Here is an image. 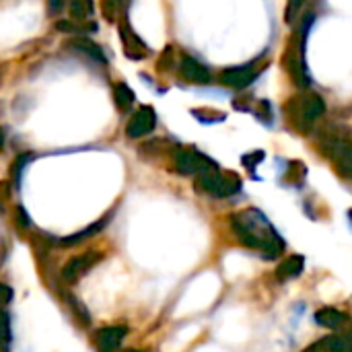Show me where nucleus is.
Listing matches in <instances>:
<instances>
[{"mask_svg": "<svg viewBox=\"0 0 352 352\" xmlns=\"http://www.w3.org/2000/svg\"><path fill=\"white\" fill-rule=\"evenodd\" d=\"M128 352H140V351H128Z\"/></svg>", "mask_w": 352, "mask_h": 352, "instance_id": "obj_30", "label": "nucleus"}, {"mask_svg": "<svg viewBox=\"0 0 352 352\" xmlns=\"http://www.w3.org/2000/svg\"><path fill=\"white\" fill-rule=\"evenodd\" d=\"M305 270V258L295 254V256H289L278 268H276V278L278 283H289V280H295L303 274Z\"/></svg>", "mask_w": 352, "mask_h": 352, "instance_id": "obj_13", "label": "nucleus"}, {"mask_svg": "<svg viewBox=\"0 0 352 352\" xmlns=\"http://www.w3.org/2000/svg\"><path fill=\"white\" fill-rule=\"evenodd\" d=\"M256 78V70L252 66H233L221 72V82L231 89H245Z\"/></svg>", "mask_w": 352, "mask_h": 352, "instance_id": "obj_10", "label": "nucleus"}, {"mask_svg": "<svg viewBox=\"0 0 352 352\" xmlns=\"http://www.w3.org/2000/svg\"><path fill=\"white\" fill-rule=\"evenodd\" d=\"M14 219H16V223H19V227H23V229H25V227H29V223H31L23 206H19V208H16V217H14Z\"/></svg>", "mask_w": 352, "mask_h": 352, "instance_id": "obj_24", "label": "nucleus"}, {"mask_svg": "<svg viewBox=\"0 0 352 352\" xmlns=\"http://www.w3.org/2000/svg\"><path fill=\"white\" fill-rule=\"evenodd\" d=\"M349 214H351V221H352V210H351V212H349Z\"/></svg>", "mask_w": 352, "mask_h": 352, "instance_id": "obj_29", "label": "nucleus"}, {"mask_svg": "<svg viewBox=\"0 0 352 352\" xmlns=\"http://www.w3.org/2000/svg\"><path fill=\"white\" fill-rule=\"evenodd\" d=\"M56 29H58V31H64V33H78V31H80V27L72 25L70 21H58V23H56Z\"/></svg>", "mask_w": 352, "mask_h": 352, "instance_id": "obj_22", "label": "nucleus"}, {"mask_svg": "<svg viewBox=\"0 0 352 352\" xmlns=\"http://www.w3.org/2000/svg\"><path fill=\"white\" fill-rule=\"evenodd\" d=\"M303 4H305V0H289L287 10H285V19H287V23H293V21L297 19V14L301 12Z\"/></svg>", "mask_w": 352, "mask_h": 352, "instance_id": "obj_20", "label": "nucleus"}, {"mask_svg": "<svg viewBox=\"0 0 352 352\" xmlns=\"http://www.w3.org/2000/svg\"><path fill=\"white\" fill-rule=\"evenodd\" d=\"M33 159V155H21V157H16L14 159V163H12V177L19 182V177H21V171H23V167H25V163H29Z\"/></svg>", "mask_w": 352, "mask_h": 352, "instance_id": "obj_21", "label": "nucleus"}, {"mask_svg": "<svg viewBox=\"0 0 352 352\" xmlns=\"http://www.w3.org/2000/svg\"><path fill=\"white\" fill-rule=\"evenodd\" d=\"M128 336V328L124 326H107L95 332V344L101 352H116L124 338Z\"/></svg>", "mask_w": 352, "mask_h": 352, "instance_id": "obj_8", "label": "nucleus"}, {"mask_svg": "<svg viewBox=\"0 0 352 352\" xmlns=\"http://www.w3.org/2000/svg\"><path fill=\"white\" fill-rule=\"evenodd\" d=\"M120 35H122V41H124V45H126V54H128V58H134V60H138V58H142L146 52V47H144V43L138 39V35L128 27V23L126 21H122L120 23Z\"/></svg>", "mask_w": 352, "mask_h": 352, "instance_id": "obj_14", "label": "nucleus"}, {"mask_svg": "<svg viewBox=\"0 0 352 352\" xmlns=\"http://www.w3.org/2000/svg\"><path fill=\"white\" fill-rule=\"evenodd\" d=\"M70 16L74 21H85L93 14L95 6H93V0H70Z\"/></svg>", "mask_w": 352, "mask_h": 352, "instance_id": "obj_18", "label": "nucleus"}, {"mask_svg": "<svg viewBox=\"0 0 352 352\" xmlns=\"http://www.w3.org/2000/svg\"><path fill=\"white\" fill-rule=\"evenodd\" d=\"M101 260V254L97 252H89V254H82V256H76L72 258L64 268H62V278L66 283H76L82 274H87L97 262Z\"/></svg>", "mask_w": 352, "mask_h": 352, "instance_id": "obj_6", "label": "nucleus"}, {"mask_svg": "<svg viewBox=\"0 0 352 352\" xmlns=\"http://www.w3.org/2000/svg\"><path fill=\"white\" fill-rule=\"evenodd\" d=\"M175 169L184 175H194V173H204L217 169V163L204 157L198 151L192 148H182L175 153Z\"/></svg>", "mask_w": 352, "mask_h": 352, "instance_id": "obj_2", "label": "nucleus"}, {"mask_svg": "<svg viewBox=\"0 0 352 352\" xmlns=\"http://www.w3.org/2000/svg\"><path fill=\"white\" fill-rule=\"evenodd\" d=\"M303 352H352V328L340 332L338 336H326L309 344Z\"/></svg>", "mask_w": 352, "mask_h": 352, "instance_id": "obj_7", "label": "nucleus"}, {"mask_svg": "<svg viewBox=\"0 0 352 352\" xmlns=\"http://www.w3.org/2000/svg\"><path fill=\"white\" fill-rule=\"evenodd\" d=\"M231 229L237 235V239L252 248L258 250L266 260H274L285 252V241L272 227V223L256 208H248L241 212H235L231 219Z\"/></svg>", "mask_w": 352, "mask_h": 352, "instance_id": "obj_1", "label": "nucleus"}, {"mask_svg": "<svg viewBox=\"0 0 352 352\" xmlns=\"http://www.w3.org/2000/svg\"><path fill=\"white\" fill-rule=\"evenodd\" d=\"M47 6H50L52 12H58L64 6V0H47Z\"/></svg>", "mask_w": 352, "mask_h": 352, "instance_id": "obj_26", "label": "nucleus"}, {"mask_svg": "<svg viewBox=\"0 0 352 352\" xmlns=\"http://www.w3.org/2000/svg\"><path fill=\"white\" fill-rule=\"evenodd\" d=\"M12 340V332H10V322L8 316L4 311H0V352L8 351Z\"/></svg>", "mask_w": 352, "mask_h": 352, "instance_id": "obj_19", "label": "nucleus"}, {"mask_svg": "<svg viewBox=\"0 0 352 352\" xmlns=\"http://www.w3.org/2000/svg\"><path fill=\"white\" fill-rule=\"evenodd\" d=\"M316 324L326 328V330H332V332H344L352 328V318L342 311V309H336V307H324V309H318L316 316H314Z\"/></svg>", "mask_w": 352, "mask_h": 352, "instance_id": "obj_5", "label": "nucleus"}, {"mask_svg": "<svg viewBox=\"0 0 352 352\" xmlns=\"http://www.w3.org/2000/svg\"><path fill=\"white\" fill-rule=\"evenodd\" d=\"M64 47H68L72 52H78V54H85V56L93 58L99 64H105L107 62L105 56H103V52H101V47L95 41L87 39V37H70V39L64 41Z\"/></svg>", "mask_w": 352, "mask_h": 352, "instance_id": "obj_11", "label": "nucleus"}, {"mask_svg": "<svg viewBox=\"0 0 352 352\" xmlns=\"http://www.w3.org/2000/svg\"><path fill=\"white\" fill-rule=\"evenodd\" d=\"M241 192V177L227 171V173H221L219 177V184H217V190H214V196L217 198H229L233 194Z\"/></svg>", "mask_w": 352, "mask_h": 352, "instance_id": "obj_15", "label": "nucleus"}, {"mask_svg": "<svg viewBox=\"0 0 352 352\" xmlns=\"http://www.w3.org/2000/svg\"><path fill=\"white\" fill-rule=\"evenodd\" d=\"M2 144H4V136H2V130H0V148H2Z\"/></svg>", "mask_w": 352, "mask_h": 352, "instance_id": "obj_27", "label": "nucleus"}, {"mask_svg": "<svg viewBox=\"0 0 352 352\" xmlns=\"http://www.w3.org/2000/svg\"><path fill=\"white\" fill-rule=\"evenodd\" d=\"M107 221H109V214H107L105 219H101V221L93 223V225H91V227H87L85 231L74 233V235H70V237H64L60 243H62V245H76V243H80V241H85V239H89V237L97 235L99 231H103V229H105V225H107Z\"/></svg>", "mask_w": 352, "mask_h": 352, "instance_id": "obj_16", "label": "nucleus"}, {"mask_svg": "<svg viewBox=\"0 0 352 352\" xmlns=\"http://www.w3.org/2000/svg\"><path fill=\"white\" fill-rule=\"evenodd\" d=\"M171 47H167L165 50V54L161 56V60H159V70H169V64H171Z\"/></svg>", "mask_w": 352, "mask_h": 352, "instance_id": "obj_25", "label": "nucleus"}, {"mask_svg": "<svg viewBox=\"0 0 352 352\" xmlns=\"http://www.w3.org/2000/svg\"><path fill=\"white\" fill-rule=\"evenodd\" d=\"M157 126V116H155V109L148 107V105H142L128 122L126 126V136L128 138H140V136H146L148 132H153Z\"/></svg>", "mask_w": 352, "mask_h": 352, "instance_id": "obj_4", "label": "nucleus"}, {"mask_svg": "<svg viewBox=\"0 0 352 352\" xmlns=\"http://www.w3.org/2000/svg\"><path fill=\"white\" fill-rule=\"evenodd\" d=\"M324 153H328L334 161L336 171L342 177H352V142L351 140H342V138H334L324 142Z\"/></svg>", "mask_w": 352, "mask_h": 352, "instance_id": "obj_3", "label": "nucleus"}, {"mask_svg": "<svg viewBox=\"0 0 352 352\" xmlns=\"http://www.w3.org/2000/svg\"><path fill=\"white\" fill-rule=\"evenodd\" d=\"M326 113V101L322 99V95H307L305 99H301V118L305 124H314L316 120H320Z\"/></svg>", "mask_w": 352, "mask_h": 352, "instance_id": "obj_12", "label": "nucleus"}, {"mask_svg": "<svg viewBox=\"0 0 352 352\" xmlns=\"http://www.w3.org/2000/svg\"><path fill=\"white\" fill-rule=\"evenodd\" d=\"M179 72L186 80L194 82V85H208L210 82V72L208 68L198 62L196 58L192 56H184L182 62H179Z\"/></svg>", "mask_w": 352, "mask_h": 352, "instance_id": "obj_9", "label": "nucleus"}, {"mask_svg": "<svg viewBox=\"0 0 352 352\" xmlns=\"http://www.w3.org/2000/svg\"><path fill=\"white\" fill-rule=\"evenodd\" d=\"M12 301V289L6 285H0V305H6Z\"/></svg>", "mask_w": 352, "mask_h": 352, "instance_id": "obj_23", "label": "nucleus"}, {"mask_svg": "<svg viewBox=\"0 0 352 352\" xmlns=\"http://www.w3.org/2000/svg\"><path fill=\"white\" fill-rule=\"evenodd\" d=\"M134 99H136L134 97V91L126 82H118L116 85V89H113V103H116L118 109H122V111L130 109L132 103H134Z\"/></svg>", "mask_w": 352, "mask_h": 352, "instance_id": "obj_17", "label": "nucleus"}, {"mask_svg": "<svg viewBox=\"0 0 352 352\" xmlns=\"http://www.w3.org/2000/svg\"><path fill=\"white\" fill-rule=\"evenodd\" d=\"M122 2H124V0H113V4H116V6H120Z\"/></svg>", "mask_w": 352, "mask_h": 352, "instance_id": "obj_28", "label": "nucleus"}]
</instances>
